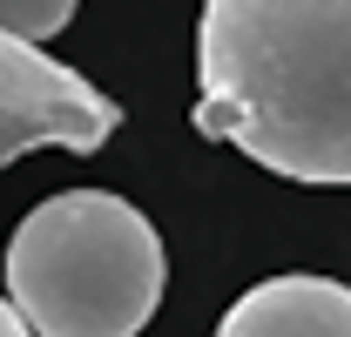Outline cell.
Here are the masks:
<instances>
[{
  "label": "cell",
  "mask_w": 351,
  "mask_h": 337,
  "mask_svg": "<svg viewBox=\"0 0 351 337\" xmlns=\"http://www.w3.org/2000/svg\"><path fill=\"white\" fill-rule=\"evenodd\" d=\"M196 128L284 182H351V0H203Z\"/></svg>",
  "instance_id": "6da1fadb"
},
{
  "label": "cell",
  "mask_w": 351,
  "mask_h": 337,
  "mask_svg": "<svg viewBox=\"0 0 351 337\" xmlns=\"http://www.w3.org/2000/svg\"><path fill=\"white\" fill-rule=\"evenodd\" d=\"M162 284V236L115 189H61L7 236V303L34 337H135Z\"/></svg>",
  "instance_id": "7a4b0ae2"
},
{
  "label": "cell",
  "mask_w": 351,
  "mask_h": 337,
  "mask_svg": "<svg viewBox=\"0 0 351 337\" xmlns=\"http://www.w3.org/2000/svg\"><path fill=\"white\" fill-rule=\"evenodd\" d=\"M122 128V108L68 61H47L41 47L14 41L0 27V168L27 149H75L95 155Z\"/></svg>",
  "instance_id": "3957f363"
},
{
  "label": "cell",
  "mask_w": 351,
  "mask_h": 337,
  "mask_svg": "<svg viewBox=\"0 0 351 337\" xmlns=\"http://www.w3.org/2000/svg\"><path fill=\"white\" fill-rule=\"evenodd\" d=\"M217 337H351V284L338 277H263L223 310Z\"/></svg>",
  "instance_id": "277c9868"
},
{
  "label": "cell",
  "mask_w": 351,
  "mask_h": 337,
  "mask_svg": "<svg viewBox=\"0 0 351 337\" xmlns=\"http://www.w3.org/2000/svg\"><path fill=\"white\" fill-rule=\"evenodd\" d=\"M68 21H75V0H0V27L14 41H27V47L54 41Z\"/></svg>",
  "instance_id": "5b68a950"
},
{
  "label": "cell",
  "mask_w": 351,
  "mask_h": 337,
  "mask_svg": "<svg viewBox=\"0 0 351 337\" xmlns=\"http://www.w3.org/2000/svg\"><path fill=\"white\" fill-rule=\"evenodd\" d=\"M0 337H34V331H27V324H21V310H14L7 297H0Z\"/></svg>",
  "instance_id": "8992f818"
}]
</instances>
